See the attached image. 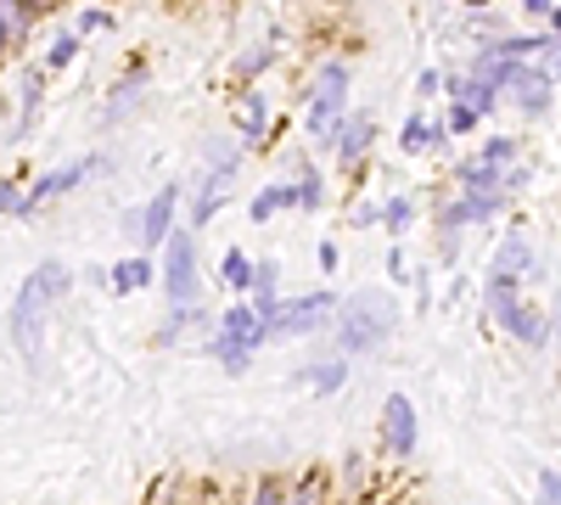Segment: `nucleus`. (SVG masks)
Returning a JSON list of instances; mask_svg holds the SVG:
<instances>
[{
	"label": "nucleus",
	"mask_w": 561,
	"mask_h": 505,
	"mask_svg": "<svg viewBox=\"0 0 561 505\" xmlns=\"http://www.w3.org/2000/svg\"><path fill=\"white\" fill-rule=\"evenodd\" d=\"M73 287V269L57 264V259H45L34 275H23V287H18V303H12V343L39 359V332H45V314H51V303H62Z\"/></svg>",
	"instance_id": "f257e3e1"
},
{
	"label": "nucleus",
	"mask_w": 561,
	"mask_h": 505,
	"mask_svg": "<svg viewBox=\"0 0 561 505\" xmlns=\"http://www.w3.org/2000/svg\"><path fill=\"white\" fill-rule=\"evenodd\" d=\"M388 332H393V298H382V292H354L348 303H337V348H343V354L382 348Z\"/></svg>",
	"instance_id": "f03ea898"
},
{
	"label": "nucleus",
	"mask_w": 561,
	"mask_h": 505,
	"mask_svg": "<svg viewBox=\"0 0 561 505\" xmlns=\"http://www.w3.org/2000/svg\"><path fill=\"white\" fill-rule=\"evenodd\" d=\"M517 141L511 135H494V141H483V152H472L460 163V192L466 197H505V174L517 169Z\"/></svg>",
	"instance_id": "7ed1b4c3"
},
{
	"label": "nucleus",
	"mask_w": 561,
	"mask_h": 505,
	"mask_svg": "<svg viewBox=\"0 0 561 505\" xmlns=\"http://www.w3.org/2000/svg\"><path fill=\"white\" fill-rule=\"evenodd\" d=\"M325 314H337V298L332 292H304L293 303H280L270 320H264V343H280V337H309L325 326Z\"/></svg>",
	"instance_id": "20e7f679"
},
{
	"label": "nucleus",
	"mask_w": 561,
	"mask_h": 505,
	"mask_svg": "<svg viewBox=\"0 0 561 505\" xmlns=\"http://www.w3.org/2000/svg\"><path fill=\"white\" fill-rule=\"evenodd\" d=\"M163 292L174 309H197V242H192V231H174L163 248Z\"/></svg>",
	"instance_id": "39448f33"
},
{
	"label": "nucleus",
	"mask_w": 561,
	"mask_h": 505,
	"mask_svg": "<svg viewBox=\"0 0 561 505\" xmlns=\"http://www.w3.org/2000/svg\"><path fill=\"white\" fill-rule=\"evenodd\" d=\"M489 309H494V320L517 337V343H539L545 337V320H539V309L534 303H523V292L517 287H489Z\"/></svg>",
	"instance_id": "423d86ee"
},
{
	"label": "nucleus",
	"mask_w": 561,
	"mask_h": 505,
	"mask_svg": "<svg viewBox=\"0 0 561 505\" xmlns=\"http://www.w3.org/2000/svg\"><path fill=\"white\" fill-rule=\"evenodd\" d=\"M415 438H421L415 404H410L404 393H388V399H382V455L404 461V455H415Z\"/></svg>",
	"instance_id": "0eeeda50"
},
{
	"label": "nucleus",
	"mask_w": 561,
	"mask_h": 505,
	"mask_svg": "<svg viewBox=\"0 0 561 505\" xmlns=\"http://www.w3.org/2000/svg\"><path fill=\"white\" fill-rule=\"evenodd\" d=\"M174 208H180V186H158V197L147 203V208H140V242H147V248H169V237H174Z\"/></svg>",
	"instance_id": "6e6552de"
},
{
	"label": "nucleus",
	"mask_w": 561,
	"mask_h": 505,
	"mask_svg": "<svg viewBox=\"0 0 561 505\" xmlns=\"http://www.w3.org/2000/svg\"><path fill=\"white\" fill-rule=\"evenodd\" d=\"M528 264H534L528 237H505L500 253H494V264H489V287H517L523 275H528Z\"/></svg>",
	"instance_id": "1a4fd4ad"
},
{
	"label": "nucleus",
	"mask_w": 561,
	"mask_h": 505,
	"mask_svg": "<svg viewBox=\"0 0 561 505\" xmlns=\"http://www.w3.org/2000/svg\"><path fill=\"white\" fill-rule=\"evenodd\" d=\"M219 343H230V348H259L264 343V314L253 309V303H237L225 320H219Z\"/></svg>",
	"instance_id": "9d476101"
},
{
	"label": "nucleus",
	"mask_w": 561,
	"mask_h": 505,
	"mask_svg": "<svg viewBox=\"0 0 561 505\" xmlns=\"http://www.w3.org/2000/svg\"><path fill=\"white\" fill-rule=\"evenodd\" d=\"M505 96L517 102L523 113H545V107H550V73H545V68H528V62H523L517 73H511Z\"/></svg>",
	"instance_id": "9b49d317"
},
{
	"label": "nucleus",
	"mask_w": 561,
	"mask_h": 505,
	"mask_svg": "<svg viewBox=\"0 0 561 505\" xmlns=\"http://www.w3.org/2000/svg\"><path fill=\"white\" fill-rule=\"evenodd\" d=\"M90 169H96V158H79V163H68V169H51V174H45V180H39V186L28 192V203H23V214H34L39 203H51V197H62V192H73V186H79V180H84Z\"/></svg>",
	"instance_id": "f8f14e48"
},
{
	"label": "nucleus",
	"mask_w": 561,
	"mask_h": 505,
	"mask_svg": "<svg viewBox=\"0 0 561 505\" xmlns=\"http://www.w3.org/2000/svg\"><path fill=\"white\" fill-rule=\"evenodd\" d=\"M500 203H505V197H466V192H460V203H449V208L438 214V225H444V231H460V225L494 219V214H500Z\"/></svg>",
	"instance_id": "ddd939ff"
},
{
	"label": "nucleus",
	"mask_w": 561,
	"mask_h": 505,
	"mask_svg": "<svg viewBox=\"0 0 561 505\" xmlns=\"http://www.w3.org/2000/svg\"><path fill=\"white\" fill-rule=\"evenodd\" d=\"M225 197H230V169H208V174H203V192H197V203H192V225H197V231L219 214Z\"/></svg>",
	"instance_id": "4468645a"
},
{
	"label": "nucleus",
	"mask_w": 561,
	"mask_h": 505,
	"mask_svg": "<svg viewBox=\"0 0 561 505\" xmlns=\"http://www.w3.org/2000/svg\"><path fill=\"white\" fill-rule=\"evenodd\" d=\"M370 118H343V129L332 135V152H337V163H359L365 152H370Z\"/></svg>",
	"instance_id": "2eb2a0df"
},
{
	"label": "nucleus",
	"mask_w": 561,
	"mask_h": 505,
	"mask_svg": "<svg viewBox=\"0 0 561 505\" xmlns=\"http://www.w3.org/2000/svg\"><path fill=\"white\" fill-rule=\"evenodd\" d=\"M449 135V124H433V118H421V113H410L404 118V129H399V147L404 152H427V147H438Z\"/></svg>",
	"instance_id": "dca6fc26"
},
{
	"label": "nucleus",
	"mask_w": 561,
	"mask_h": 505,
	"mask_svg": "<svg viewBox=\"0 0 561 505\" xmlns=\"http://www.w3.org/2000/svg\"><path fill=\"white\" fill-rule=\"evenodd\" d=\"M253 275H259V264H253L242 248H225V259H219V282H225L230 292H248V298H253Z\"/></svg>",
	"instance_id": "f3484780"
},
{
	"label": "nucleus",
	"mask_w": 561,
	"mask_h": 505,
	"mask_svg": "<svg viewBox=\"0 0 561 505\" xmlns=\"http://www.w3.org/2000/svg\"><path fill=\"white\" fill-rule=\"evenodd\" d=\"M152 282H158V264L152 259H124V264L107 269V287L113 292H135V287H152Z\"/></svg>",
	"instance_id": "a211bd4d"
},
{
	"label": "nucleus",
	"mask_w": 561,
	"mask_h": 505,
	"mask_svg": "<svg viewBox=\"0 0 561 505\" xmlns=\"http://www.w3.org/2000/svg\"><path fill=\"white\" fill-rule=\"evenodd\" d=\"M34 18H39L34 7H0V51H12V45L34 28Z\"/></svg>",
	"instance_id": "6ab92c4d"
},
{
	"label": "nucleus",
	"mask_w": 561,
	"mask_h": 505,
	"mask_svg": "<svg viewBox=\"0 0 561 505\" xmlns=\"http://www.w3.org/2000/svg\"><path fill=\"white\" fill-rule=\"evenodd\" d=\"M304 382H309L314 393H337V388L348 382V365H343V359H314L309 371H304Z\"/></svg>",
	"instance_id": "aec40b11"
},
{
	"label": "nucleus",
	"mask_w": 561,
	"mask_h": 505,
	"mask_svg": "<svg viewBox=\"0 0 561 505\" xmlns=\"http://www.w3.org/2000/svg\"><path fill=\"white\" fill-rule=\"evenodd\" d=\"M242 135H248V147H259L270 135V107H264L259 90H248V102H242Z\"/></svg>",
	"instance_id": "412c9836"
},
{
	"label": "nucleus",
	"mask_w": 561,
	"mask_h": 505,
	"mask_svg": "<svg viewBox=\"0 0 561 505\" xmlns=\"http://www.w3.org/2000/svg\"><path fill=\"white\" fill-rule=\"evenodd\" d=\"M275 208H298V186H264L259 197H253V219L264 225Z\"/></svg>",
	"instance_id": "4be33fe9"
},
{
	"label": "nucleus",
	"mask_w": 561,
	"mask_h": 505,
	"mask_svg": "<svg viewBox=\"0 0 561 505\" xmlns=\"http://www.w3.org/2000/svg\"><path fill=\"white\" fill-rule=\"evenodd\" d=\"M410 219H415V203H410V197H388V208H382V225H388V231H393V237L404 231V225H410Z\"/></svg>",
	"instance_id": "5701e85b"
},
{
	"label": "nucleus",
	"mask_w": 561,
	"mask_h": 505,
	"mask_svg": "<svg viewBox=\"0 0 561 505\" xmlns=\"http://www.w3.org/2000/svg\"><path fill=\"white\" fill-rule=\"evenodd\" d=\"M79 57V34L68 28V34H57V45H51V57H45V62H51V68H68Z\"/></svg>",
	"instance_id": "b1692460"
},
{
	"label": "nucleus",
	"mask_w": 561,
	"mask_h": 505,
	"mask_svg": "<svg viewBox=\"0 0 561 505\" xmlns=\"http://www.w3.org/2000/svg\"><path fill=\"white\" fill-rule=\"evenodd\" d=\"M320 203H325L320 174H314V169H304V180H298V208H320Z\"/></svg>",
	"instance_id": "393cba45"
},
{
	"label": "nucleus",
	"mask_w": 561,
	"mask_h": 505,
	"mask_svg": "<svg viewBox=\"0 0 561 505\" xmlns=\"http://www.w3.org/2000/svg\"><path fill=\"white\" fill-rule=\"evenodd\" d=\"M23 192H18V180H0V214H23Z\"/></svg>",
	"instance_id": "a878e982"
},
{
	"label": "nucleus",
	"mask_w": 561,
	"mask_h": 505,
	"mask_svg": "<svg viewBox=\"0 0 561 505\" xmlns=\"http://www.w3.org/2000/svg\"><path fill=\"white\" fill-rule=\"evenodd\" d=\"M96 28H113V12H102V7L79 12V34H96Z\"/></svg>",
	"instance_id": "bb28decb"
},
{
	"label": "nucleus",
	"mask_w": 561,
	"mask_h": 505,
	"mask_svg": "<svg viewBox=\"0 0 561 505\" xmlns=\"http://www.w3.org/2000/svg\"><path fill=\"white\" fill-rule=\"evenodd\" d=\"M472 124H478V113H472V107H460V102L449 107V135H466Z\"/></svg>",
	"instance_id": "cd10ccee"
},
{
	"label": "nucleus",
	"mask_w": 561,
	"mask_h": 505,
	"mask_svg": "<svg viewBox=\"0 0 561 505\" xmlns=\"http://www.w3.org/2000/svg\"><path fill=\"white\" fill-rule=\"evenodd\" d=\"M270 62H275V51H253V57H242V62H237V73H242V79H253V73H259V68H270Z\"/></svg>",
	"instance_id": "c85d7f7f"
},
{
	"label": "nucleus",
	"mask_w": 561,
	"mask_h": 505,
	"mask_svg": "<svg viewBox=\"0 0 561 505\" xmlns=\"http://www.w3.org/2000/svg\"><path fill=\"white\" fill-rule=\"evenodd\" d=\"M539 494L545 505H561V472H539Z\"/></svg>",
	"instance_id": "c756f323"
},
{
	"label": "nucleus",
	"mask_w": 561,
	"mask_h": 505,
	"mask_svg": "<svg viewBox=\"0 0 561 505\" xmlns=\"http://www.w3.org/2000/svg\"><path fill=\"white\" fill-rule=\"evenodd\" d=\"M438 84H444V79H438V68H427V73L415 79V90H421V96H438Z\"/></svg>",
	"instance_id": "7c9ffc66"
},
{
	"label": "nucleus",
	"mask_w": 561,
	"mask_h": 505,
	"mask_svg": "<svg viewBox=\"0 0 561 505\" xmlns=\"http://www.w3.org/2000/svg\"><path fill=\"white\" fill-rule=\"evenodd\" d=\"M320 269H337V242H320Z\"/></svg>",
	"instance_id": "2f4dec72"
},
{
	"label": "nucleus",
	"mask_w": 561,
	"mask_h": 505,
	"mask_svg": "<svg viewBox=\"0 0 561 505\" xmlns=\"http://www.w3.org/2000/svg\"><path fill=\"white\" fill-rule=\"evenodd\" d=\"M550 28H556V45H561V7H550Z\"/></svg>",
	"instance_id": "473e14b6"
},
{
	"label": "nucleus",
	"mask_w": 561,
	"mask_h": 505,
	"mask_svg": "<svg viewBox=\"0 0 561 505\" xmlns=\"http://www.w3.org/2000/svg\"><path fill=\"white\" fill-rule=\"evenodd\" d=\"M556 332H561V303H556Z\"/></svg>",
	"instance_id": "72a5a7b5"
}]
</instances>
